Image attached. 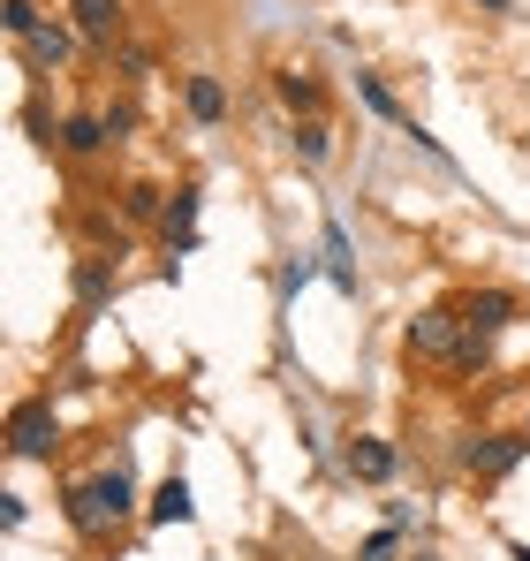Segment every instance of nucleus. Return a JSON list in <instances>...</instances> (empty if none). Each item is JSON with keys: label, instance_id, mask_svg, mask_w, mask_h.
Masks as SVG:
<instances>
[{"label": "nucleus", "instance_id": "nucleus-1", "mask_svg": "<svg viewBox=\"0 0 530 561\" xmlns=\"http://www.w3.org/2000/svg\"><path fill=\"white\" fill-rule=\"evenodd\" d=\"M137 516V478H129V463H99L91 478H69L61 485V524L77 531V539H114L122 524Z\"/></svg>", "mask_w": 530, "mask_h": 561}, {"label": "nucleus", "instance_id": "nucleus-2", "mask_svg": "<svg viewBox=\"0 0 530 561\" xmlns=\"http://www.w3.org/2000/svg\"><path fill=\"white\" fill-rule=\"evenodd\" d=\"M54 456H61V410L46 387V394H23L8 410V463H54Z\"/></svg>", "mask_w": 530, "mask_h": 561}, {"label": "nucleus", "instance_id": "nucleus-3", "mask_svg": "<svg viewBox=\"0 0 530 561\" xmlns=\"http://www.w3.org/2000/svg\"><path fill=\"white\" fill-rule=\"evenodd\" d=\"M523 288H508V280H470L462 296H454V319L470 327V334H485V342H500L516 319H523Z\"/></svg>", "mask_w": 530, "mask_h": 561}, {"label": "nucleus", "instance_id": "nucleus-4", "mask_svg": "<svg viewBox=\"0 0 530 561\" xmlns=\"http://www.w3.org/2000/svg\"><path fill=\"white\" fill-rule=\"evenodd\" d=\"M523 463H530L523 425H500V433H470V440H462V470H470L477 485H508Z\"/></svg>", "mask_w": 530, "mask_h": 561}, {"label": "nucleus", "instance_id": "nucleus-5", "mask_svg": "<svg viewBox=\"0 0 530 561\" xmlns=\"http://www.w3.org/2000/svg\"><path fill=\"white\" fill-rule=\"evenodd\" d=\"M454 350H462V319H454V304H425V311L402 327V357H410V365L447 373V365H454Z\"/></svg>", "mask_w": 530, "mask_h": 561}, {"label": "nucleus", "instance_id": "nucleus-6", "mask_svg": "<svg viewBox=\"0 0 530 561\" xmlns=\"http://www.w3.org/2000/svg\"><path fill=\"white\" fill-rule=\"evenodd\" d=\"M69 23H77L84 54H99V61H114L129 46V0H69Z\"/></svg>", "mask_w": 530, "mask_h": 561}, {"label": "nucleus", "instance_id": "nucleus-7", "mask_svg": "<svg viewBox=\"0 0 530 561\" xmlns=\"http://www.w3.org/2000/svg\"><path fill=\"white\" fill-rule=\"evenodd\" d=\"M15 54H23V69H31V77H61V69L84 54V38H77V23H69V15H46Z\"/></svg>", "mask_w": 530, "mask_h": 561}, {"label": "nucleus", "instance_id": "nucleus-8", "mask_svg": "<svg viewBox=\"0 0 530 561\" xmlns=\"http://www.w3.org/2000/svg\"><path fill=\"white\" fill-rule=\"evenodd\" d=\"M265 84H273V99H280V114H288V122H326V77L296 69V61H273V69H265Z\"/></svg>", "mask_w": 530, "mask_h": 561}, {"label": "nucleus", "instance_id": "nucleus-9", "mask_svg": "<svg viewBox=\"0 0 530 561\" xmlns=\"http://www.w3.org/2000/svg\"><path fill=\"white\" fill-rule=\"evenodd\" d=\"M197 205H205V190L182 183L175 197H168V220H160V251H168V280H175V259H189L205 236H197Z\"/></svg>", "mask_w": 530, "mask_h": 561}, {"label": "nucleus", "instance_id": "nucleus-10", "mask_svg": "<svg viewBox=\"0 0 530 561\" xmlns=\"http://www.w3.org/2000/svg\"><path fill=\"white\" fill-rule=\"evenodd\" d=\"M342 470H349L356 485H394V470H402V448H394L387 433H349V448H342Z\"/></svg>", "mask_w": 530, "mask_h": 561}, {"label": "nucleus", "instance_id": "nucleus-11", "mask_svg": "<svg viewBox=\"0 0 530 561\" xmlns=\"http://www.w3.org/2000/svg\"><path fill=\"white\" fill-rule=\"evenodd\" d=\"M182 114H189L197 129H220V122L235 114V92H228V77H212V69H189V77H182Z\"/></svg>", "mask_w": 530, "mask_h": 561}, {"label": "nucleus", "instance_id": "nucleus-12", "mask_svg": "<svg viewBox=\"0 0 530 561\" xmlns=\"http://www.w3.org/2000/svg\"><path fill=\"white\" fill-rule=\"evenodd\" d=\"M61 152H69V160H99V152H114L106 106H69V114H61Z\"/></svg>", "mask_w": 530, "mask_h": 561}, {"label": "nucleus", "instance_id": "nucleus-13", "mask_svg": "<svg viewBox=\"0 0 530 561\" xmlns=\"http://www.w3.org/2000/svg\"><path fill=\"white\" fill-rule=\"evenodd\" d=\"M319 266H326V280L342 288V296H364V274H356V243L342 220H326V236H319Z\"/></svg>", "mask_w": 530, "mask_h": 561}, {"label": "nucleus", "instance_id": "nucleus-14", "mask_svg": "<svg viewBox=\"0 0 530 561\" xmlns=\"http://www.w3.org/2000/svg\"><path fill=\"white\" fill-rule=\"evenodd\" d=\"M114 274H122V259H106V251H84V259H77V274H69V296H77V311H99V304L114 296Z\"/></svg>", "mask_w": 530, "mask_h": 561}, {"label": "nucleus", "instance_id": "nucleus-15", "mask_svg": "<svg viewBox=\"0 0 530 561\" xmlns=\"http://www.w3.org/2000/svg\"><path fill=\"white\" fill-rule=\"evenodd\" d=\"M145 524H197V493H189V478H182V470H168V478L152 485Z\"/></svg>", "mask_w": 530, "mask_h": 561}, {"label": "nucleus", "instance_id": "nucleus-16", "mask_svg": "<svg viewBox=\"0 0 530 561\" xmlns=\"http://www.w3.org/2000/svg\"><path fill=\"white\" fill-rule=\"evenodd\" d=\"M356 99H364V114H379V122H394V129H410V122H417V114L394 99V84H387L379 69H356Z\"/></svg>", "mask_w": 530, "mask_h": 561}, {"label": "nucleus", "instance_id": "nucleus-17", "mask_svg": "<svg viewBox=\"0 0 530 561\" xmlns=\"http://www.w3.org/2000/svg\"><path fill=\"white\" fill-rule=\"evenodd\" d=\"M168 197H175V190L137 175V183H122V220H129V228H160V220H168Z\"/></svg>", "mask_w": 530, "mask_h": 561}, {"label": "nucleus", "instance_id": "nucleus-18", "mask_svg": "<svg viewBox=\"0 0 530 561\" xmlns=\"http://www.w3.org/2000/svg\"><path fill=\"white\" fill-rule=\"evenodd\" d=\"M288 152L303 168H326L334 160V122H288Z\"/></svg>", "mask_w": 530, "mask_h": 561}, {"label": "nucleus", "instance_id": "nucleus-19", "mask_svg": "<svg viewBox=\"0 0 530 561\" xmlns=\"http://www.w3.org/2000/svg\"><path fill=\"white\" fill-rule=\"evenodd\" d=\"M485 373H493V342L462 327V350H454V365H447V379H485Z\"/></svg>", "mask_w": 530, "mask_h": 561}, {"label": "nucleus", "instance_id": "nucleus-20", "mask_svg": "<svg viewBox=\"0 0 530 561\" xmlns=\"http://www.w3.org/2000/svg\"><path fill=\"white\" fill-rule=\"evenodd\" d=\"M356 561H410V531H402V524H379V531L356 547Z\"/></svg>", "mask_w": 530, "mask_h": 561}, {"label": "nucleus", "instance_id": "nucleus-21", "mask_svg": "<svg viewBox=\"0 0 530 561\" xmlns=\"http://www.w3.org/2000/svg\"><path fill=\"white\" fill-rule=\"evenodd\" d=\"M38 23H46V8H38V0H0V31H8L15 46H23Z\"/></svg>", "mask_w": 530, "mask_h": 561}, {"label": "nucleus", "instance_id": "nucleus-22", "mask_svg": "<svg viewBox=\"0 0 530 561\" xmlns=\"http://www.w3.org/2000/svg\"><path fill=\"white\" fill-rule=\"evenodd\" d=\"M84 243H91V251H106V259H129V243H122L114 213H84Z\"/></svg>", "mask_w": 530, "mask_h": 561}, {"label": "nucleus", "instance_id": "nucleus-23", "mask_svg": "<svg viewBox=\"0 0 530 561\" xmlns=\"http://www.w3.org/2000/svg\"><path fill=\"white\" fill-rule=\"evenodd\" d=\"M106 69H114L122 84H145V77H152V46H137V38H129V46H122V54H114Z\"/></svg>", "mask_w": 530, "mask_h": 561}, {"label": "nucleus", "instance_id": "nucleus-24", "mask_svg": "<svg viewBox=\"0 0 530 561\" xmlns=\"http://www.w3.org/2000/svg\"><path fill=\"white\" fill-rule=\"evenodd\" d=\"M326 274V266H319V259H288V266H280V274H273V288H280V296H296V288H303V280H319Z\"/></svg>", "mask_w": 530, "mask_h": 561}, {"label": "nucleus", "instance_id": "nucleus-25", "mask_svg": "<svg viewBox=\"0 0 530 561\" xmlns=\"http://www.w3.org/2000/svg\"><path fill=\"white\" fill-rule=\"evenodd\" d=\"M137 122H145V114H137V99H114V106H106V129H114V145H129V137H137Z\"/></svg>", "mask_w": 530, "mask_h": 561}, {"label": "nucleus", "instance_id": "nucleus-26", "mask_svg": "<svg viewBox=\"0 0 530 561\" xmlns=\"http://www.w3.org/2000/svg\"><path fill=\"white\" fill-rule=\"evenodd\" d=\"M31 524V501L23 493H0V531H23Z\"/></svg>", "mask_w": 530, "mask_h": 561}, {"label": "nucleus", "instance_id": "nucleus-27", "mask_svg": "<svg viewBox=\"0 0 530 561\" xmlns=\"http://www.w3.org/2000/svg\"><path fill=\"white\" fill-rule=\"evenodd\" d=\"M477 15H516V0H470Z\"/></svg>", "mask_w": 530, "mask_h": 561}, {"label": "nucleus", "instance_id": "nucleus-28", "mask_svg": "<svg viewBox=\"0 0 530 561\" xmlns=\"http://www.w3.org/2000/svg\"><path fill=\"white\" fill-rule=\"evenodd\" d=\"M508 561H530V547H516V554H508Z\"/></svg>", "mask_w": 530, "mask_h": 561}, {"label": "nucleus", "instance_id": "nucleus-29", "mask_svg": "<svg viewBox=\"0 0 530 561\" xmlns=\"http://www.w3.org/2000/svg\"><path fill=\"white\" fill-rule=\"evenodd\" d=\"M410 561H440V554H410Z\"/></svg>", "mask_w": 530, "mask_h": 561}]
</instances>
